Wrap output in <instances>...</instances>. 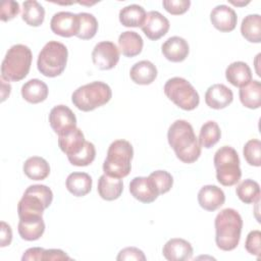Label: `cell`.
Listing matches in <instances>:
<instances>
[{
    "mask_svg": "<svg viewBox=\"0 0 261 261\" xmlns=\"http://www.w3.org/2000/svg\"><path fill=\"white\" fill-rule=\"evenodd\" d=\"M244 157L248 164L252 166L261 165V143L257 139L249 140L243 149Z\"/></svg>",
    "mask_w": 261,
    "mask_h": 261,
    "instance_id": "8d00e7d4",
    "label": "cell"
},
{
    "mask_svg": "<svg viewBox=\"0 0 261 261\" xmlns=\"http://www.w3.org/2000/svg\"><path fill=\"white\" fill-rule=\"evenodd\" d=\"M199 205L207 211H215L225 202L223 191L214 185H207L200 189L198 193Z\"/></svg>",
    "mask_w": 261,
    "mask_h": 261,
    "instance_id": "d6986e66",
    "label": "cell"
},
{
    "mask_svg": "<svg viewBox=\"0 0 261 261\" xmlns=\"http://www.w3.org/2000/svg\"><path fill=\"white\" fill-rule=\"evenodd\" d=\"M70 259L71 258L60 249L45 250L43 254V260H46V261H53V260L60 261V260H70Z\"/></svg>",
    "mask_w": 261,
    "mask_h": 261,
    "instance_id": "ee69618b",
    "label": "cell"
},
{
    "mask_svg": "<svg viewBox=\"0 0 261 261\" xmlns=\"http://www.w3.org/2000/svg\"><path fill=\"white\" fill-rule=\"evenodd\" d=\"M242 104L250 109H257L261 105V84L253 80L240 88L239 92Z\"/></svg>",
    "mask_w": 261,
    "mask_h": 261,
    "instance_id": "83f0119b",
    "label": "cell"
},
{
    "mask_svg": "<svg viewBox=\"0 0 261 261\" xmlns=\"http://www.w3.org/2000/svg\"><path fill=\"white\" fill-rule=\"evenodd\" d=\"M162 254L164 258L169 261L189 260L193 256V247L184 239L173 238L165 243Z\"/></svg>",
    "mask_w": 261,
    "mask_h": 261,
    "instance_id": "2e32d148",
    "label": "cell"
},
{
    "mask_svg": "<svg viewBox=\"0 0 261 261\" xmlns=\"http://www.w3.org/2000/svg\"><path fill=\"white\" fill-rule=\"evenodd\" d=\"M67 56L68 51L64 44L57 41H49L39 53L37 67L43 75L55 77L65 69Z\"/></svg>",
    "mask_w": 261,
    "mask_h": 261,
    "instance_id": "8992f818",
    "label": "cell"
},
{
    "mask_svg": "<svg viewBox=\"0 0 261 261\" xmlns=\"http://www.w3.org/2000/svg\"><path fill=\"white\" fill-rule=\"evenodd\" d=\"M161 51L167 60L171 62H181L188 57L190 47L184 38L173 36L162 44Z\"/></svg>",
    "mask_w": 261,
    "mask_h": 261,
    "instance_id": "ac0fdd59",
    "label": "cell"
},
{
    "mask_svg": "<svg viewBox=\"0 0 261 261\" xmlns=\"http://www.w3.org/2000/svg\"><path fill=\"white\" fill-rule=\"evenodd\" d=\"M148 177L152 180L159 195L169 192V190L172 188L173 177L168 171L155 170L152 173H150Z\"/></svg>",
    "mask_w": 261,
    "mask_h": 261,
    "instance_id": "74e56055",
    "label": "cell"
},
{
    "mask_svg": "<svg viewBox=\"0 0 261 261\" xmlns=\"http://www.w3.org/2000/svg\"><path fill=\"white\" fill-rule=\"evenodd\" d=\"M142 37L133 31L122 32L118 37V49L122 55L126 57H135L142 52L143 49Z\"/></svg>",
    "mask_w": 261,
    "mask_h": 261,
    "instance_id": "cb8c5ba5",
    "label": "cell"
},
{
    "mask_svg": "<svg viewBox=\"0 0 261 261\" xmlns=\"http://www.w3.org/2000/svg\"><path fill=\"white\" fill-rule=\"evenodd\" d=\"M49 123L52 129L57 135H60L70 128L76 127V117L67 106L57 105L49 113Z\"/></svg>",
    "mask_w": 261,
    "mask_h": 261,
    "instance_id": "7c38bea8",
    "label": "cell"
},
{
    "mask_svg": "<svg viewBox=\"0 0 261 261\" xmlns=\"http://www.w3.org/2000/svg\"><path fill=\"white\" fill-rule=\"evenodd\" d=\"M133 156L134 149L128 141L116 140L112 142L103 163L104 173L117 178L125 177L130 172Z\"/></svg>",
    "mask_w": 261,
    "mask_h": 261,
    "instance_id": "277c9868",
    "label": "cell"
},
{
    "mask_svg": "<svg viewBox=\"0 0 261 261\" xmlns=\"http://www.w3.org/2000/svg\"><path fill=\"white\" fill-rule=\"evenodd\" d=\"M22 20L31 27H39L45 18L44 7L36 0H27L22 3Z\"/></svg>",
    "mask_w": 261,
    "mask_h": 261,
    "instance_id": "4dcf8cb0",
    "label": "cell"
},
{
    "mask_svg": "<svg viewBox=\"0 0 261 261\" xmlns=\"http://www.w3.org/2000/svg\"><path fill=\"white\" fill-rule=\"evenodd\" d=\"M216 178L224 187L234 186L242 176L240 158L237 151L230 146L220 147L214 154Z\"/></svg>",
    "mask_w": 261,
    "mask_h": 261,
    "instance_id": "52a82bcc",
    "label": "cell"
},
{
    "mask_svg": "<svg viewBox=\"0 0 261 261\" xmlns=\"http://www.w3.org/2000/svg\"><path fill=\"white\" fill-rule=\"evenodd\" d=\"M92 177L86 172H72L65 181L66 189L75 197H84L92 189Z\"/></svg>",
    "mask_w": 261,
    "mask_h": 261,
    "instance_id": "4316f807",
    "label": "cell"
},
{
    "mask_svg": "<svg viewBox=\"0 0 261 261\" xmlns=\"http://www.w3.org/2000/svg\"><path fill=\"white\" fill-rule=\"evenodd\" d=\"M129 76L138 85H150L157 77V68L151 61L141 60L132 66Z\"/></svg>",
    "mask_w": 261,
    "mask_h": 261,
    "instance_id": "603a6c76",
    "label": "cell"
},
{
    "mask_svg": "<svg viewBox=\"0 0 261 261\" xmlns=\"http://www.w3.org/2000/svg\"><path fill=\"white\" fill-rule=\"evenodd\" d=\"M0 82H1V101L3 102L9 96L11 92V86L8 83L6 84L5 81L2 79Z\"/></svg>",
    "mask_w": 261,
    "mask_h": 261,
    "instance_id": "bcb514c9",
    "label": "cell"
},
{
    "mask_svg": "<svg viewBox=\"0 0 261 261\" xmlns=\"http://www.w3.org/2000/svg\"><path fill=\"white\" fill-rule=\"evenodd\" d=\"M44 251L45 249L43 248H40V247H34V248H30L28 249L22 257H21V260L22 261H35V260H38V261H41L43 260V254H44Z\"/></svg>",
    "mask_w": 261,
    "mask_h": 261,
    "instance_id": "f6af8a7d",
    "label": "cell"
},
{
    "mask_svg": "<svg viewBox=\"0 0 261 261\" xmlns=\"http://www.w3.org/2000/svg\"><path fill=\"white\" fill-rule=\"evenodd\" d=\"M229 3H231L233 5H237V6H244V5H247L249 3V1H247V2H238V1L229 0Z\"/></svg>",
    "mask_w": 261,
    "mask_h": 261,
    "instance_id": "7dc6e473",
    "label": "cell"
},
{
    "mask_svg": "<svg viewBox=\"0 0 261 261\" xmlns=\"http://www.w3.org/2000/svg\"><path fill=\"white\" fill-rule=\"evenodd\" d=\"M164 94L177 107L184 110H194L200 103V97L193 85L184 77L174 76L164 85Z\"/></svg>",
    "mask_w": 261,
    "mask_h": 261,
    "instance_id": "9c48e42d",
    "label": "cell"
},
{
    "mask_svg": "<svg viewBox=\"0 0 261 261\" xmlns=\"http://www.w3.org/2000/svg\"><path fill=\"white\" fill-rule=\"evenodd\" d=\"M210 20L215 29L223 33H228L234 30L238 16L231 7L225 4H220L212 9L210 13Z\"/></svg>",
    "mask_w": 261,
    "mask_h": 261,
    "instance_id": "5bb4252c",
    "label": "cell"
},
{
    "mask_svg": "<svg viewBox=\"0 0 261 261\" xmlns=\"http://www.w3.org/2000/svg\"><path fill=\"white\" fill-rule=\"evenodd\" d=\"M53 200V193L45 185H33L27 188L21 199L17 204L18 217H28L39 215L42 216Z\"/></svg>",
    "mask_w": 261,
    "mask_h": 261,
    "instance_id": "ba28073f",
    "label": "cell"
},
{
    "mask_svg": "<svg viewBox=\"0 0 261 261\" xmlns=\"http://www.w3.org/2000/svg\"><path fill=\"white\" fill-rule=\"evenodd\" d=\"M33 54L22 44L11 46L2 61L1 79L6 82H18L24 79L31 68Z\"/></svg>",
    "mask_w": 261,
    "mask_h": 261,
    "instance_id": "3957f363",
    "label": "cell"
},
{
    "mask_svg": "<svg viewBox=\"0 0 261 261\" xmlns=\"http://www.w3.org/2000/svg\"><path fill=\"white\" fill-rule=\"evenodd\" d=\"M169 146L176 157L184 163H193L201 155V145L190 122L177 119L171 123L167 132Z\"/></svg>",
    "mask_w": 261,
    "mask_h": 261,
    "instance_id": "6da1fadb",
    "label": "cell"
},
{
    "mask_svg": "<svg viewBox=\"0 0 261 261\" xmlns=\"http://www.w3.org/2000/svg\"><path fill=\"white\" fill-rule=\"evenodd\" d=\"M215 243L222 251H231L237 248L241 239L243 219L240 213L232 208L221 210L215 217Z\"/></svg>",
    "mask_w": 261,
    "mask_h": 261,
    "instance_id": "7a4b0ae2",
    "label": "cell"
},
{
    "mask_svg": "<svg viewBox=\"0 0 261 261\" xmlns=\"http://www.w3.org/2000/svg\"><path fill=\"white\" fill-rule=\"evenodd\" d=\"M97 191L99 196L106 201H113L120 197L123 191V182L121 178L112 177L102 174L98 179Z\"/></svg>",
    "mask_w": 261,
    "mask_h": 261,
    "instance_id": "7402d4cb",
    "label": "cell"
},
{
    "mask_svg": "<svg viewBox=\"0 0 261 261\" xmlns=\"http://www.w3.org/2000/svg\"><path fill=\"white\" fill-rule=\"evenodd\" d=\"M169 27V20L163 14L159 11L151 10L147 13L146 19L141 29L148 39L156 41L166 35Z\"/></svg>",
    "mask_w": 261,
    "mask_h": 261,
    "instance_id": "4fadbf2b",
    "label": "cell"
},
{
    "mask_svg": "<svg viewBox=\"0 0 261 261\" xmlns=\"http://www.w3.org/2000/svg\"><path fill=\"white\" fill-rule=\"evenodd\" d=\"M19 13V4L13 0H6L1 4L0 18L2 21H8Z\"/></svg>",
    "mask_w": 261,
    "mask_h": 261,
    "instance_id": "60d3db41",
    "label": "cell"
},
{
    "mask_svg": "<svg viewBox=\"0 0 261 261\" xmlns=\"http://www.w3.org/2000/svg\"><path fill=\"white\" fill-rule=\"evenodd\" d=\"M23 172L33 180H43L49 175L50 166L44 158L33 156L24 161Z\"/></svg>",
    "mask_w": 261,
    "mask_h": 261,
    "instance_id": "f1b7e54d",
    "label": "cell"
},
{
    "mask_svg": "<svg viewBox=\"0 0 261 261\" xmlns=\"http://www.w3.org/2000/svg\"><path fill=\"white\" fill-rule=\"evenodd\" d=\"M77 16L80 21V31L76 37L82 40L92 39L98 31L97 18L88 12H80L77 13Z\"/></svg>",
    "mask_w": 261,
    "mask_h": 261,
    "instance_id": "e575fe53",
    "label": "cell"
},
{
    "mask_svg": "<svg viewBox=\"0 0 261 261\" xmlns=\"http://www.w3.org/2000/svg\"><path fill=\"white\" fill-rule=\"evenodd\" d=\"M233 100L232 91L223 84L210 86L205 93V103L213 109H223Z\"/></svg>",
    "mask_w": 261,
    "mask_h": 261,
    "instance_id": "e0dca14e",
    "label": "cell"
},
{
    "mask_svg": "<svg viewBox=\"0 0 261 261\" xmlns=\"http://www.w3.org/2000/svg\"><path fill=\"white\" fill-rule=\"evenodd\" d=\"M146 10L138 4H130L120 9L119 21L127 28L142 27L146 19Z\"/></svg>",
    "mask_w": 261,
    "mask_h": 261,
    "instance_id": "f546056e",
    "label": "cell"
},
{
    "mask_svg": "<svg viewBox=\"0 0 261 261\" xmlns=\"http://www.w3.org/2000/svg\"><path fill=\"white\" fill-rule=\"evenodd\" d=\"M21 96L27 102L32 104L43 102L48 97V87L43 81L32 79L22 85Z\"/></svg>",
    "mask_w": 261,
    "mask_h": 261,
    "instance_id": "d4e9b609",
    "label": "cell"
},
{
    "mask_svg": "<svg viewBox=\"0 0 261 261\" xmlns=\"http://www.w3.org/2000/svg\"><path fill=\"white\" fill-rule=\"evenodd\" d=\"M225 77L232 86L241 88L252 81V71L246 62L236 61L226 67Z\"/></svg>",
    "mask_w": 261,
    "mask_h": 261,
    "instance_id": "484cf974",
    "label": "cell"
},
{
    "mask_svg": "<svg viewBox=\"0 0 261 261\" xmlns=\"http://www.w3.org/2000/svg\"><path fill=\"white\" fill-rule=\"evenodd\" d=\"M220 137L221 130L217 122L213 120H208L201 126L198 140L201 147L209 149L219 141Z\"/></svg>",
    "mask_w": 261,
    "mask_h": 261,
    "instance_id": "d6a6232c",
    "label": "cell"
},
{
    "mask_svg": "<svg viewBox=\"0 0 261 261\" xmlns=\"http://www.w3.org/2000/svg\"><path fill=\"white\" fill-rule=\"evenodd\" d=\"M129 192L135 199L146 204L154 202L159 196L152 180L146 176L134 177L129 182Z\"/></svg>",
    "mask_w": 261,
    "mask_h": 261,
    "instance_id": "9a60e30c",
    "label": "cell"
},
{
    "mask_svg": "<svg viewBox=\"0 0 261 261\" xmlns=\"http://www.w3.org/2000/svg\"><path fill=\"white\" fill-rule=\"evenodd\" d=\"M163 7L167 12L173 15H179L188 11L191 5L190 0H164L162 2Z\"/></svg>",
    "mask_w": 261,
    "mask_h": 261,
    "instance_id": "ab89813d",
    "label": "cell"
},
{
    "mask_svg": "<svg viewBox=\"0 0 261 261\" xmlns=\"http://www.w3.org/2000/svg\"><path fill=\"white\" fill-rule=\"evenodd\" d=\"M92 60L94 64L102 70L111 69L119 60V50L113 42H99L92 51Z\"/></svg>",
    "mask_w": 261,
    "mask_h": 261,
    "instance_id": "30bf717a",
    "label": "cell"
},
{
    "mask_svg": "<svg viewBox=\"0 0 261 261\" xmlns=\"http://www.w3.org/2000/svg\"><path fill=\"white\" fill-rule=\"evenodd\" d=\"M236 193L239 199L246 204L255 203L260 199L259 184L250 178H247L239 184L236 189Z\"/></svg>",
    "mask_w": 261,
    "mask_h": 261,
    "instance_id": "836d02e7",
    "label": "cell"
},
{
    "mask_svg": "<svg viewBox=\"0 0 261 261\" xmlns=\"http://www.w3.org/2000/svg\"><path fill=\"white\" fill-rule=\"evenodd\" d=\"M111 97L110 87L106 83L95 81L77 88L71 95V101L77 109L88 112L105 105Z\"/></svg>",
    "mask_w": 261,
    "mask_h": 261,
    "instance_id": "5b68a950",
    "label": "cell"
},
{
    "mask_svg": "<svg viewBox=\"0 0 261 261\" xmlns=\"http://www.w3.org/2000/svg\"><path fill=\"white\" fill-rule=\"evenodd\" d=\"M18 233L24 241H36L40 239L45 231V222L42 216L34 215L19 218L17 225Z\"/></svg>",
    "mask_w": 261,
    "mask_h": 261,
    "instance_id": "44dd1931",
    "label": "cell"
},
{
    "mask_svg": "<svg viewBox=\"0 0 261 261\" xmlns=\"http://www.w3.org/2000/svg\"><path fill=\"white\" fill-rule=\"evenodd\" d=\"M96 156V149L93 143L86 141L82 150L71 156H68V161L75 166H87L91 164Z\"/></svg>",
    "mask_w": 261,
    "mask_h": 261,
    "instance_id": "d590c367",
    "label": "cell"
},
{
    "mask_svg": "<svg viewBox=\"0 0 261 261\" xmlns=\"http://www.w3.org/2000/svg\"><path fill=\"white\" fill-rule=\"evenodd\" d=\"M245 248L248 253L251 255H254L256 257H260L261 254V231L258 229L252 230L248 233L246 242H245Z\"/></svg>",
    "mask_w": 261,
    "mask_h": 261,
    "instance_id": "f35d334b",
    "label": "cell"
},
{
    "mask_svg": "<svg viewBox=\"0 0 261 261\" xmlns=\"http://www.w3.org/2000/svg\"><path fill=\"white\" fill-rule=\"evenodd\" d=\"M116 260L118 261H122V260H137V261H145L146 260V256L143 253L142 250L136 248V247H127L122 249L117 257Z\"/></svg>",
    "mask_w": 261,
    "mask_h": 261,
    "instance_id": "b9f144b4",
    "label": "cell"
},
{
    "mask_svg": "<svg viewBox=\"0 0 261 261\" xmlns=\"http://www.w3.org/2000/svg\"><path fill=\"white\" fill-rule=\"evenodd\" d=\"M86 143L85 136L79 127L70 128L58 135V146L68 156L79 153Z\"/></svg>",
    "mask_w": 261,
    "mask_h": 261,
    "instance_id": "ffe728a7",
    "label": "cell"
},
{
    "mask_svg": "<svg viewBox=\"0 0 261 261\" xmlns=\"http://www.w3.org/2000/svg\"><path fill=\"white\" fill-rule=\"evenodd\" d=\"M51 31L61 37L69 38L76 36L80 31L79 16L68 11H60L55 13L50 21Z\"/></svg>",
    "mask_w": 261,
    "mask_h": 261,
    "instance_id": "8fae6325",
    "label": "cell"
},
{
    "mask_svg": "<svg viewBox=\"0 0 261 261\" xmlns=\"http://www.w3.org/2000/svg\"><path fill=\"white\" fill-rule=\"evenodd\" d=\"M12 241V230L8 223L1 221L0 223V247L9 246Z\"/></svg>",
    "mask_w": 261,
    "mask_h": 261,
    "instance_id": "7bdbcfd3",
    "label": "cell"
},
{
    "mask_svg": "<svg viewBox=\"0 0 261 261\" xmlns=\"http://www.w3.org/2000/svg\"><path fill=\"white\" fill-rule=\"evenodd\" d=\"M242 36L251 43L261 42V16L259 14H248L241 24Z\"/></svg>",
    "mask_w": 261,
    "mask_h": 261,
    "instance_id": "1f68e13d",
    "label": "cell"
}]
</instances>
